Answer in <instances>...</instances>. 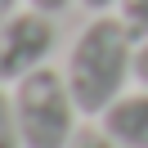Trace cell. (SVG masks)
I'll use <instances>...</instances> for the list:
<instances>
[{
  "instance_id": "5",
  "label": "cell",
  "mask_w": 148,
  "mask_h": 148,
  "mask_svg": "<svg viewBox=\"0 0 148 148\" xmlns=\"http://www.w3.org/2000/svg\"><path fill=\"white\" fill-rule=\"evenodd\" d=\"M0 148H23V135H18V108H14V90H5V81H0Z\"/></svg>"
},
{
  "instance_id": "1",
  "label": "cell",
  "mask_w": 148,
  "mask_h": 148,
  "mask_svg": "<svg viewBox=\"0 0 148 148\" xmlns=\"http://www.w3.org/2000/svg\"><path fill=\"white\" fill-rule=\"evenodd\" d=\"M135 45L139 40L130 36V27L117 14H94L76 32L63 76H67L85 117H103L126 94V85L135 81Z\"/></svg>"
},
{
  "instance_id": "9",
  "label": "cell",
  "mask_w": 148,
  "mask_h": 148,
  "mask_svg": "<svg viewBox=\"0 0 148 148\" xmlns=\"http://www.w3.org/2000/svg\"><path fill=\"white\" fill-rule=\"evenodd\" d=\"M27 5H32V9H45V14H54V18H58V14H63L72 0H27Z\"/></svg>"
},
{
  "instance_id": "4",
  "label": "cell",
  "mask_w": 148,
  "mask_h": 148,
  "mask_svg": "<svg viewBox=\"0 0 148 148\" xmlns=\"http://www.w3.org/2000/svg\"><path fill=\"white\" fill-rule=\"evenodd\" d=\"M99 126L108 130L112 139H121L126 148H148V90L139 85L135 94H121L108 112L99 117Z\"/></svg>"
},
{
  "instance_id": "3",
  "label": "cell",
  "mask_w": 148,
  "mask_h": 148,
  "mask_svg": "<svg viewBox=\"0 0 148 148\" xmlns=\"http://www.w3.org/2000/svg\"><path fill=\"white\" fill-rule=\"evenodd\" d=\"M54 45H58L54 14L23 5V9L0 27V81H5V85H18L23 76L49 67Z\"/></svg>"
},
{
  "instance_id": "10",
  "label": "cell",
  "mask_w": 148,
  "mask_h": 148,
  "mask_svg": "<svg viewBox=\"0 0 148 148\" xmlns=\"http://www.w3.org/2000/svg\"><path fill=\"white\" fill-rule=\"evenodd\" d=\"M23 5H27V0H0V27H5V23H9L14 14L23 9Z\"/></svg>"
},
{
  "instance_id": "2",
  "label": "cell",
  "mask_w": 148,
  "mask_h": 148,
  "mask_svg": "<svg viewBox=\"0 0 148 148\" xmlns=\"http://www.w3.org/2000/svg\"><path fill=\"white\" fill-rule=\"evenodd\" d=\"M14 108H18L23 148H67L81 130L76 117H85L58 67H40V72L23 76L14 85Z\"/></svg>"
},
{
  "instance_id": "8",
  "label": "cell",
  "mask_w": 148,
  "mask_h": 148,
  "mask_svg": "<svg viewBox=\"0 0 148 148\" xmlns=\"http://www.w3.org/2000/svg\"><path fill=\"white\" fill-rule=\"evenodd\" d=\"M135 85H144V90H148V40H139V45H135Z\"/></svg>"
},
{
  "instance_id": "11",
  "label": "cell",
  "mask_w": 148,
  "mask_h": 148,
  "mask_svg": "<svg viewBox=\"0 0 148 148\" xmlns=\"http://www.w3.org/2000/svg\"><path fill=\"white\" fill-rule=\"evenodd\" d=\"M90 14H108V9H117V0H81Z\"/></svg>"
},
{
  "instance_id": "6",
  "label": "cell",
  "mask_w": 148,
  "mask_h": 148,
  "mask_svg": "<svg viewBox=\"0 0 148 148\" xmlns=\"http://www.w3.org/2000/svg\"><path fill=\"white\" fill-rule=\"evenodd\" d=\"M117 18L130 27L135 40H148V0H117Z\"/></svg>"
},
{
  "instance_id": "7",
  "label": "cell",
  "mask_w": 148,
  "mask_h": 148,
  "mask_svg": "<svg viewBox=\"0 0 148 148\" xmlns=\"http://www.w3.org/2000/svg\"><path fill=\"white\" fill-rule=\"evenodd\" d=\"M67 148H126V144H121V139H112L103 126H85V130H76V139H72Z\"/></svg>"
}]
</instances>
